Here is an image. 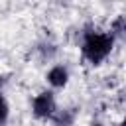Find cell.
<instances>
[{"label":"cell","instance_id":"cell-2","mask_svg":"<svg viewBox=\"0 0 126 126\" xmlns=\"http://www.w3.org/2000/svg\"><path fill=\"white\" fill-rule=\"evenodd\" d=\"M57 110V100L51 91H41L32 98V114L37 120H51Z\"/></svg>","mask_w":126,"mask_h":126},{"label":"cell","instance_id":"cell-4","mask_svg":"<svg viewBox=\"0 0 126 126\" xmlns=\"http://www.w3.org/2000/svg\"><path fill=\"white\" fill-rule=\"evenodd\" d=\"M114 39H122L126 33V16H116L110 24V32H108Z\"/></svg>","mask_w":126,"mask_h":126},{"label":"cell","instance_id":"cell-7","mask_svg":"<svg viewBox=\"0 0 126 126\" xmlns=\"http://www.w3.org/2000/svg\"><path fill=\"white\" fill-rule=\"evenodd\" d=\"M118 126H124V124H122V122H120V124H118Z\"/></svg>","mask_w":126,"mask_h":126},{"label":"cell","instance_id":"cell-1","mask_svg":"<svg viewBox=\"0 0 126 126\" xmlns=\"http://www.w3.org/2000/svg\"><path fill=\"white\" fill-rule=\"evenodd\" d=\"M114 43L116 39L108 32H85L81 39V55L89 65L98 67L112 53Z\"/></svg>","mask_w":126,"mask_h":126},{"label":"cell","instance_id":"cell-3","mask_svg":"<svg viewBox=\"0 0 126 126\" xmlns=\"http://www.w3.org/2000/svg\"><path fill=\"white\" fill-rule=\"evenodd\" d=\"M45 79H47L51 89H65L67 83H69V69L65 65H53L47 71Z\"/></svg>","mask_w":126,"mask_h":126},{"label":"cell","instance_id":"cell-6","mask_svg":"<svg viewBox=\"0 0 126 126\" xmlns=\"http://www.w3.org/2000/svg\"><path fill=\"white\" fill-rule=\"evenodd\" d=\"M8 116H10V106H8L6 98L0 94V126H4L8 122Z\"/></svg>","mask_w":126,"mask_h":126},{"label":"cell","instance_id":"cell-5","mask_svg":"<svg viewBox=\"0 0 126 126\" xmlns=\"http://www.w3.org/2000/svg\"><path fill=\"white\" fill-rule=\"evenodd\" d=\"M55 126H73V120H75V112L71 108L67 110H57L55 116L51 118Z\"/></svg>","mask_w":126,"mask_h":126}]
</instances>
